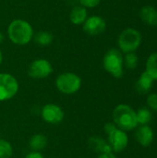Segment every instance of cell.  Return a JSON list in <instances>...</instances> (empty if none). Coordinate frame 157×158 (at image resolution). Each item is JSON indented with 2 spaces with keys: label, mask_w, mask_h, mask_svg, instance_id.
<instances>
[{
  "label": "cell",
  "mask_w": 157,
  "mask_h": 158,
  "mask_svg": "<svg viewBox=\"0 0 157 158\" xmlns=\"http://www.w3.org/2000/svg\"><path fill=\"white\" fill-rule=\"evenodd\" d=\"M7 35L9 40L16 45H26L33 38L34 32L32 26L25 19H16L12 20L7 27Z\"/></svg>",
  "instance_id": "6da1fadb"
},
{
  "label": "cell",
  "mask_w": 157,
  "mask_h": 158,
  "mask_svg": "<svg viewBox=\"0 0 157 158\" xmlns=\"http://www.w3.org/2000/svg\"><path fill=\"white\" fill-rule=\"evenodd\" d=\"M112 118L114 124L124 131H133L139 125L136 111L126 104H119L114 108Z\"/></svg>",
  "instance_id": "7a4b0ae2"
},
{
  "label": "cell",
  "mask_w": 157,
  "mask_h": 158,
  "mask_svg": "<svg viewBox=\"0 0 157 158\" xmlns=\"http://www.w3.org/2000/svg\"><path fill=\"white\" fill-rule=\"evenodd\" d=\"M105 70L116 79H120L124 74L123 56L119 49H109L103 57Z\"/></svg>",
  "instance_id": "3957f363"
},
{
  "label": "cell",
  "mask_w": 157,
  "mask_h": 158,
  "mask_svg": "<svg viewBox=\"0 0 157 158\" xmlns=\"http://www.w3.org/2000/svg\"><path fill=\"white\" fill-rule=\"evenodd\" d=\"M58 92L66 95H72L77 94L82 84L81 78L74 72H63L59 74L55 81Z\"/></svg>",
  "instance_id": "277c9868"
},
{
  "label": "cell",
  "mask_w": 157,
  "mask_h": 158,
  "mask_svg": "<svg viewBox=\"0 0 157 158\" xmlns=\"http://www.w3.org/2000/svg\"><path fill=\"white\" fill-rule=\"evenodd\" d=\"M142 33L134 28H126L118 35L119 51L124 54L135 52L142 44Z\"/></svg>",
  "instance_id": "5b68a950"
},
{
  "label": "cell",
  "mask_w": 157,
  "mask_h": 158,
  "mask_svg": "<svg viewBox=\"0 0 157 158\" xmlns=\"http://www.w3.org/2000/svg\"><path fill=\"white\" fill-rule=\"evenodd\" d=\"M19 90V84L16 77L12 74L0 73V102H6L17 95Z\"/></svg>",
  "instance_id": "8992f818"
},
{
  "label": "cell",
  "mask_w": 157,
  "mask_h": 158,
  "mask_svg": "<svg viewBox=\"0 0 157 158\" xmlns=\"http://www.w3.org/2000/svg\"><path fill=\"white\" fill-rule=\"evenodd\" d=\"M54 71L51 62L45 58L33 60L28 69V75L34 80H43L48 78Z\"/></svg>",
  "instance_id": "52a82bcc"
},
{
  "label": "cell",
  "mask_w": 157,
  "mask_h": 158,
  "mask_svg": "<svg viewBox=\"0 0 157 158\" xmlns=\"http://www.w3.org/2000/svg\"><path fill=\"white\" fill-rule=\"evenodd\" d=\"M41 117L45 123L57 125L63 121L65 118V112L60 106L50 103L43 106L41 110Z\"/></svg>",
  "instance_id": "ba28073f"
},
{
  "label": "cell",
  "mask_w": 157,
  "mask_h": 158,
  "mask_svg": "<svg viewBox=\"0 0 157 158\" xmlns=\"http://www.w3.org/2000/svg\"><path fill=\"white\" fill-rule=\"evenodd\" d=\"M107 143L113 153H121L129 144V137L126 131L117 128L107 135Z\"/></svg>",
  "instance_id": "9c48e42d"
},
{
  "label": "cell",
  "mask_w": 157,
  "mask_h": 158,
  "mask_svg": "<svg viewBox=\"0 0 157 158\" xmlns=\"http://www.w3.org/2000/svg\"><path fill=\"white\" fill-rule=\"evenodd\" d=\"M106 29V22L105 19L100 16L88 17L85 22L82 24V30L85 33L91 36H96L102 34Z\"/></svg>",
  "instance_id": "30bf717a"
},
{
  "label": "cell",
  "mask_w": 157,
  "mask_h": 158,
  "mask_svg": "<svg viewBox=\"0 0 157 158\" xmlns=\"http://www.w3.org/2000/svg\"><path fill=\"white\" fill-rule=\"evenodd\" d=\"M154 138V131L148 125H141L140 127L136 128L135 139L140 145L143 147H148L153 143Z\"/></svg>",
  "instance_id": "8fae6325"
},
{
  "label": "cell",
  "mask_w": 157,
  "mask_h": 158,
  "mask_svg": "<svg viewBox=\"0 0 157 158\" xmlns=\"http://www.w3.org/2000/svg\"><path fill=\"white\" fill-rule=\"evenodd\" d=\"M88 145L93 152L98 153L99 155L112 152V149L108 144L107 141H105V139L99 136H92L88 140Z\"/></svg>",
  "instance_id": "7c38bea8"
},
{
  "label": "cell",
  "mask_w": 157,
  "mask_h": 158,
  "mask_svg": "<svg viewBox=\"0 0 157 158\" xmlns=\"http://www.w3.org/2000/svg\"><path fill=\"white\" fill-rule=\"evenodd\" d=\"M141 19L147 25L157 26V9L150 5L144 6L139 12Z\"/></svg>",
  "instance_id": "4fadbf2b"
},
{
  "label": "cell",
  "mask_w": 157,
  "mask_h": 158,
  "mask_svg": "<svg viewBox=\"0 0 157 158\" xmlns=\"http://www.w3.org/2000/svg\"><path fill=\"white\" fill-rule=\"evenodd\" d=\"M88 18V11L82 6H74L69 12V20L74 25H82Z\"/></svg>",
  "instance_id": "5bb4252c"
},
{
  "label": "cell",
  "mask_w": 157,
  "mask_h": 158,
  "mask_svg": "<svg viewBox=\"0 0 157 158\" xmlns=\"http://www.w3.org/2000/svg\"><path fill=\"white\" fill-rule=\"evenodd\" d=\"M153 83H154L153 78L146 71H143L140 75L138 81H136L135 87L137 92H139L140 94H146L152 89Z\"/></svg>",
  "instance_id": "9a60e30c"
},
{
  "label": "cell",
  "mask_w": 157,
  "mask_h": 158,
  "mask_svg": "<svg viewBox=\"0 0 157 158\" xmlns=\"http://www.w3.org/2000/svg\"><path fill=\"white\" fill-rule=\"evenodd\" d=\"M47 138L43 133H36L33 134L29 140V147L31 151L34 152H41L47 146Z\"/></svg>",
  "instance_id": "2e32d148"
},
{
  "label": "cell",
  "mask_w": 157,
  "mask_h": 158,
  "mask_svg": "<svg viewBox=\"0 0 157 158\" xmlns=\"http://www.w3.org/2000/svg\"><path fill=\"white\" fill-rule=\"evenodd\" d=\"M34 42L41 46H49L54 42V35L46 31H40L33 35Z\"/></svg>",
  "instance_id": "e0dca14e"
},
{
  "label": "cell",
  "mask_w": 157,
  "mask_h": 158,
  "mask_svg": "<svg viewBox=\"0 0 157 158\" xmlns=\"http://www.w3.org/2000/svg\"><path fill=\"white\" fill-rule=\"evenodd\" d=\"M145 71L153 78L154 81H157V53L151 54L147 58Z\"/></svg>",
  "instance_id": "ac0fdd59"
},
{
  "label": "cell",
  "mask_w": 157,
  "mask_h": 158,
  "mask_svg": "<svg viewBox=\"0 0 157 158\" xmlns=\"http://www.w3.org/2000/svg\"><path fill=\"white\" fill-rule=\"evenodd\" d=\"M136 115H137L138 124L140 125H148L153 118L152 112L145 107L139 109L138 112H136Z\"/></svg>",
  "instance_id": "d6986e66"
},
{
  "label": "cell",
  "mask_w": 157,
  "mask_h": 158,
  "mask_svg": "<svg viewBox=\"0 0 157 158\" xmlns=\"http://www.w3.org/2000/svg\"><path fill=\"white\" fill-rule=\"evenodd\" d=\"M13 152L12 144L5 139H0V158H11Z\"/></svg>",
  "instance_id": "ffe728a7"
},
{
  "label": "cell",
  "mask_w": 157,
  "mask_h": 158,
  "mask_svg": "<svg viewBox=\"0 0 157 158\" xmlns=\"http://www.w3.org/2000/svg\"><path fill=\"white\" fill-rule=\"evenodd\" d=\"M123 62H124V66L127 69H135L139 64V57L135 52L128 53V54H125V56L123 57Z\"/></svg>",
  "instance_id": "44dd1931"
},
{
  "label": "cell",
  "mask_w": 157,
  "mask_h": 158,
  "mask_svg": "<svg viewBox=\"0 0 157 158\" xmlns=\"http://www.w3.org/2000/svg\"><path fill=\"white\" fill-rule=\"evenodd\" d=\"M101 1L102 0H79V3L85 8H94L101 3Z\"/></svg>",
  "instance_id": "7402d4cb"
},
{
  "label": "cell",
  "mask_w": 157,
  "mask_h": 158,
  "mask_svg": "<svg viewBox=\"0 0 157 158\" xmlns=\"http://www.w3.org/2000/svg\"><path fill=\"white\" fill-rule=\"evenodd\" d=\"M147 105L151 109H153V110L157 112V94L155 93V94H151L148 95V97H147Z\"/></svg>",
  "instance_id": "603a6c76"
},
{
  "label": "cell",
  "mask_w": 157,
  "mask_h": 158,
  "mask_svg": "<svg viewBox=\"0 0 157 158\" xmlns=\"http://www.w3.org/2000/svg\"><path fill=\"white\" fill-rule=\"evenodd\" d=\"M118 127L114 124V122H107L105 126H104V131L106 133V135H108L109 133H111L114 130H116Z\"/></svg>",
  "instance_id": "cb8c5ba5"
},
{
  "label": "cell",
  "mask_w": 157,
  "mask_h": 158,
  "mask_svg": "<svg viewBox=\"0 0 157 158\" xmlns=\"http://www.w3.org/2000/svg\"><path fill=\"white\" fill-rule=\"evenodd\" d=\"M24 158H44L43 155L41 152H34V151H31L30 153H28L26 155V156Z\"/></svg>",
  "instance_id": "d4e9b609"
},
{
  "label": "cell",
  "mask_w": 157,
  "mask_h": 158,
  "mask_svg": "<svg viewBox=\"0 0 157 158\" xmlns=\"http://www.w3.org/2000/svg\"><path fill=\"white\" fill-rule=\"evenodd\" d=\"M97 158H117V157H116L115 154H114L113 152H111V153H104V154H100Z\"/></svg>",
  "instance_id": "484cf974"
},
{
  "label": "cell",
  "mask_w": 157,
  "mask_h": 158,
  "mask_svg": "<svg viewBox=\"0 0 157 158\" xmlns=\"http://www.w3.org/2000/svg\"><path fill=\"white\" fill-rule=\"evenodd\" d=\"M4 39H5V36H4V34L0 31V44L4 42Z\"/></svg>",
  "instance_id": "4316f807"
},
{
  "label": "cell",
  "mask_w": 157,
  "mask_h": 158,
  "mask_svg": "<svg viewBox=\"0 0 157 158\" xmlns=\"http://www.w3.org/2000/svg\"><path fill=\"white\" fill-rule=\"evenodd\" d=\"M3 59H4L3 53H2V51H1V49H0V66H1V64H2V62H3Z\"/></svg>",
  "instance_id": "83f0119b"
},
{
  "label": "cell",
  "mask_w": 157,
  "mask_h": 158,
  "mask_svg": "<svg viewBox=\"0 0 157 158\" xmlns=\"http://www.w3.org/2000/svg\"><path fill=\"white\" fill-rule=\"evenodd\" d=\"M62 1H67V0H62Z\"/></svg>",
  "instance_id": "f1b7e54d"
}]
</instances>
